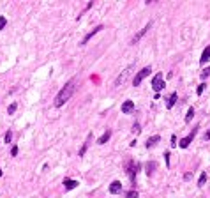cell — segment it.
<instances>
[{"instance_id":"83f0119b","label":"cell","mask_w":210,"mask_h":198,"mask_svg":"<svg viewBox=\"0 0 210 198\" xmlns=\"http://www.w3.org/2000/svg\"><path fill=\"white\" fill-rule=\"evenodd\" d=\"M11 154H12V156H16V154H18V147H12V150H11Z\"/></svg>"},{"instance_id":"7c38bea8","label":"cell","mask_w":210,"mask_h":198,"mask_svg":"<svg viewBox=\"0 0 210 198\" xmlns=\"http://www.w3.org/2000/svg\"><path fill=\"white\" fill-rule=\"evenodd\" d=\"M159 140H161V136H159V135H155V136L148 138V140H147V149H150V147H155Z\"/></svg>"},{"instance_id":"484cf974","label":"cell","mask_w":210,"mask_h":198,"mask_svg":"<svg viewBox=\"0 0 210 198\" xmlns=\"http://www.w3.org/2000/svg\"><path fill=\"white\" fill-rule=\"evenodd\" d=\"M164 159H166V165L170 166V152H166V154H164Z\"/></svg>"},{"instance_id":"8fae6325","label":"cell","mask_w":210,"mask_h":198,"mask_svg":"<svg viewBox=\"0 0 210 198\" xmlns=\"http://www.w3.org/2000/svg\"><path fill=\"white\" fill-rule=\"evenodd\" d=\"M210 60V46L205 48V51L201 53V58H200V64H207Z\"/></svg>"},{"instance_id":"603a6c76","label":"cell","mask_w":210,"mask_h":198,"mask_svg":"<svg viewBox=\"0 0 210 198\" xmlns=\"http://www.w3.org/2000/svg\"><path fill=\"white\" fill-rule=\"evenodd\" d=\"M139 131H141V127H139V124H134V126H132V133H136V135H138Z\"/></svg>"},{"instance_id":"8992f818","label":"cell","mask_w":210,"mask_h":198,"mask_svg":"<svg viewBox=\"0 0 210 198\" xmlns=\"http://www.w3.org/2000/svg\"><path fill=\"white\" fill-rule=\"evenodd\" d=\"M122 191V182L120 181H113L111 184H110V193L111 195H116V193H120Z\"/></svg>"},{"instance_id":"ffe728a7","label":"cell","mask_w":210,"mask_h":198,"mask_svg":"<svg viewBox=\"0 0 210 198\" xmlns=\"http://www.w3.org/2000/svg\"><path fill=\"white\" fill-rule=\"evenodd\" d=\"M16 108H18V104H16V103H12V104L7 108V113H14V112H16Z\"/></svg>"},{"instance_id":"3957f363","label":"cell","mask_w":210,"mask_h":198,"mask_svg":"<svg viewBox=\"0 0 210 198\" xmlns=\"http://www.w3.org/2000/svg\"><path fill=\"white\" fill-rule=\"evenodd\" d=\"M152 89L159 94L162 89H164V81H162V73H157L155 76H154V80H152Z\"/></svg>"},{"instance_id":"9a60e30c","label":"cell","mask_w":210,"mask_h":198,"mask_svg":"<svg viewBox=\"0 0 210 198\" xmlns=\"http://www.w3.org/2000/svg\"><path fill=\"white\" fill-rule=\"evenodd\" d=\"M110 136H111V131L108 129V131H106V133H104V135H103V136H101V138L97 140V143H99V145H104V143H106V142L110 140Z\"/></svg>"},{"instance_id":"f1b7e54d","label":"cell","mask_w":210,"mask_h":198,"mask_svg":"<svg viewBox=\"0 0 210 198\" xmlns=\"http://www.w3.org/2000/svg\"><path fill=\"white\" fill-rule=\"evenodd\" d=\"M205 138H207V140H210V131H208V133L205 135Z\"/></svg>"},{"instance_id":"ac0fdd59","label":"cell","mask_w":210,"mask_h":198,"mask_svg":"<svg viewBox=\"0 0 210 198\" xmlns=\"http://www.w3.org/2000/svg\"><path fill=\"white\" fill-rule=\"evenodd\" d=\"M205 182H207V173L203 172V173L200 175V181H198V186H205Z\"/></svg>"},{"instance_id":"5b68a950","label":"cell","mask_w":210,"mask_h":198,"mask_svg":"<svg viewBox=\"0 0 210 198\" xmlns=\"http://www.w3.org/2000/svg\"><path fill=\"white\" fill-rule=\"evenodd\" d=\"M150 27H152V23H147V25H145V27H143L141 30H139V32H138V34H136V35H134L132 39H131V44H136V42H138L139 39H141V37H143V35H145V34H147L148 30H150Z\"/></svg>"},{"instance_id":"30bf717a","label":"cell","mask_w":210,"mask_h":198,"mask_svg":"<svg viewBox=\"0 0 210 198\" xmlns=\"http://www.w3.org/2000/svg\"><path fill=\"white\" fill-rule=\"evenodd\" d=\"M194 133H196V131H193V133H191L189 136H185L184 140H180V147H182V149L189 147V143H191V142H193V138H194Z\"/></svg>"},{"instance_id":"d4e9b609","label":"cell","mask_w":210,"mask_h":198,"mask_svg":"<svg viewBox=\"0 0 210 198\" xmlns=\"http://www.w3.org/2000/svg\"><path fill=\"white\" fill-rule=\"evenodd\" d=\"M208 74H210V67H207V69H205V71L201 73V78H207Z\"/></svg>"},{"instance_id":"44dd1931","label":"cell","mask_w":210,"mask_h":198,"mask_svg":"<svg viewBox=\"0 0 210 198\" xmlns=\"http://www.w3.org/2000/svg\"><path fill=\"white\" fill-rule=\"evenodd\" d=\"M127 198H138V191H134V189H131V191L127 193Z\"/></svg>"},{"instance_id":"f546056e","label":"cell","mask_w":210,"mask_h":198,"mask_svg":"<svg viewBox=\"0 0 210 198\" xmlns=\"http://www.w3.org/2000/svg\"><path fill=\"white\" fill-rule=\"evenodd\" d=\"M0 177H2V170H0Z\"/></svg>"},{"instance_id":"277c9868","label":"cell","mask_w":210,"mask_h":198,"mask_svg":"<svg viewBox=\"0 0 210 198\" xmlns=\"http://www.w3.org/2000/svg\"><path fill=\"white\" fill-rule=\"evenodd\" d=\"M148 74H150V67H143L141 71H139V73L134 76V80H132V85H134V87H138V85L141 83V81H143V80H145Z\"/></svg>"},{"instance_id":"7402d4cb","label":"cell","mask_w":210,"mask_h":198,"mask_svg":"<svg viewBox=\"0 0 210 198\" xmlns=\"http://www.w3.org/2000/svg\"><path fill=\"white\" fill-rule=\"evenodd\" d=\"M11 138H12V133H11V131H7V133H6V138H4V140H6V143H9V142H11Z\"/></svg>"},{"instance_id":"ba28073f","label":"cell","mask_w":210,"mask_h":198,"mask_svg":"<svg viewBox=\"0 0 210 198\" xmlns=\"http://www.w3.org/2000/svg\"><path fill=\"white\" fill-rule=\"evenodd\" d=\"M132 110H134V103L127 99V101H125V103L122 104V113H131Z\"/></svg>"},{"instance_id":"e0dca14e","label":"cell","mask_w":210,"mask_h":198,"mask_svg":"<svg viewBox=\"0 0 210 198\" xmlns=\"http://www.w3.org/2000/svg\"><path fill=\"white\" fill-rule=\"evenodd\" d=\"M194 117V108H189V112L187 115H185V122H191V119Z\"/></svg>"},{"instance_id":"4fadbf2b","label":"cell","mask_w":210,"mask_h":198,"mask_svg":"<svg viewBox=\"0 0 210 198\" xmlns=\"http://www.w3.org/2000/svg\"><path fill=\"white\" fill-rule=\"evenodd\" d=\"M64 186H65V189H74V188L78 186V182L73 181V179H65V181H64Z\"/></svg>"},{"instance_id":"2e32d148","label":"cell","mask_w":210,"mask_h":198,"mask_svg":"<svg viewBox=\"0 0 210 198\" xmlns=\"http://www.w3.org/2000/svg\"><path fill=\"white\" fill-rule=\"evenodd\" d=\"M155 166H157V165H155V161L148 163V165H147V173H148V175H152V173H154V168H155Z\"/></svg>"},{"instance_id":"4316f807","label":"cell","mask_w":210,"mask_h":198,"mask_svg":"<svg viewBox=\"0 0 210 198\" xmlns=\"http://www.w3.org/2000/svg\"><path fill=\"white\" fill-rule=\"evenodd\" d=\"M171 147H177V138L175 136H171Z\"/></svg>"},{"instance_id":"9c48e42d","label":"cell","mask_w":210,"mask_h":198,"mask_svg":"<svg viewBox=\"0 0 210 198\" xmlns=\"http://www.w3.org/2000/svg\"><path fill=\"white\" fill-rule=\"evenodd\" d=\"M90 142H92V133H88V136H87V140H85L83 147L80 149V156H85V152H87V149L90 147Z\"/></svg>"},{"instance_id":"5bb4252c","label":"cell","mask_w":210,"mask_h":198,"mask_svg":"<svg viewBox=\"0 0 210 198\" xmlns=\"http://www.w3.org/2000/svg\"><path fill=\"white\" fill-rule=\"evenodd\" d=\"M177 103V92H173L170 97H168V101H166V108L170 110V108H173V104Z\"/></svg>"},{"instance_id":"6da1fadb","label":"cell","mask_w":210,"mask_h":198,"mask_svg":"<svg viewBox=\"0 0 210 198\" xmlns=\"http://www.w3.org/2000/svg\"><path fill=\"white\" fill-rule=\"evenodd\" d=\"M74 89H76V80L73 78L71 81H69L64 89L58 92V96H57V99H55V106L58 108V106H62V104H65L69 99H71V96H73V92H74Z\"/></svg>"},{"instance_id":"cb8c5ba5","label":"cell","mask_w":210,"mask_h":198,"mask_svg":"<svg viewBox=\"0 0 210 198\" xmlns=\"http://www.w3.org/2000/svg\"><path fill=\"white\" fill-rule=\"evenodd\" d=\"M203 90H205V83H201V85L198 87V96H201V94H203Z\"/></svg>"},{"instance_id":"52a82bcc","label":"cell","mask_w":210,"mask_h":198,"mask_svg":"<svg viewBox=\"0 0 210 198\" xmlns=\"http://www.w3.org/2000/svg\"><path fill=\"white\" fill-rule=\"evenodd\" d=\"M103 28H104V27H103V25H99V27H96V28L92 30V32H88V34L85 35V39H83V42H81V44H87V42H88V41H90L92 37H94V35H96V34H97L99 30H103Z\"/></svg>"},{"instance_id":"d6986e66","label":"cell","mask_w":210,"mask_h":198,"mask_svg":"<svg viewBox=\"0 0 210 198\" xmlns=\"http://www.w3.org/2000/svg\"><path fill=\"white\" fill-rule=\"evenodd\" d=\"M6 23H7V18L6 16H0V30L6 27Z\"/></svg>"},{"instance_id":"7a4b0ae2","label":"cell","mask_w":210,"mask_h":198,"mask_svg":"<svg viewBox=\"0 0 210 198\" xmlns=\"http://www.w3.org/2000/svg\"><path fill=\"white\" fill-rule=\"evenodd\" d=\"M132 69H134V65H127V67H125V69H124L119 76H116V80H115V87H120V85H122V83L129 78V74H131V71H132Z\"/></svg>"}]
</instances>
